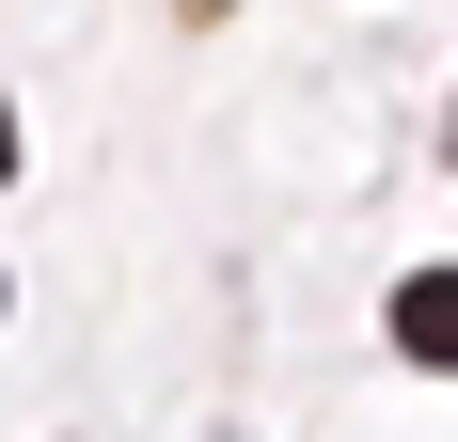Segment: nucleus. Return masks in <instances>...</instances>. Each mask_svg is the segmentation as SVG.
I'll use <instances>...</instances> for the list:
<instances>
[{
    "instance_id": "f03ea898",
    "label": "nucleus",
    "mask_w": 458,
    "mask_h": 442,
    "mask_svg": "<svg viewBox=\"0 0 458 442\" xmlns=\"http://www.w3.org/2000/svg\"><path fill=\"white\" fill-rule=\"evenodd\" d=\"M0 174H16V111H0Z\"/></svg>"
},
{
    "instance_id": "7ed1b4c3",
    "label": "nucleus",
    "mask_w": 458,
    "mask_h": 442,
    "mask_svg": "<svg viewBox=\"0 0 458 442\" xmlns=\"http://www.w3.org/2000/svg\"><path fill=\"white\" fill-rule=\"evenodd\" d=\"M190 16H222V0H190Z\"/></svg>"
},
{
    "instance_id": "f257e3e1",
    "label": "nucleus",
    "mask_w": 458,
    "mask_h": 442,
    "mask_svg": "<svg viewBox=\"0 0 458 442\" xmlns=\"http://www.w3.org/2000/svg\"><path fill=\"white\" fill-rule=\"evenodd\" d=\"M395 348L458 379V268H411V285H395Z\"/></svg>"
}]
</instances>
